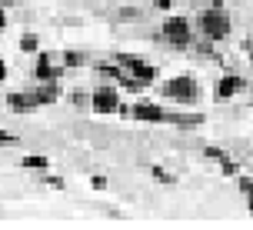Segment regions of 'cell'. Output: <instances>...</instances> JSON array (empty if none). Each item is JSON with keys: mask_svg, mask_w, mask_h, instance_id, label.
Listing matches in <instances>:
<instances>
[{"mask_svg": "<svg viewBox=\"0 0 253 230\" xmlns=\"http://www.w3.org/2000/svg\"><path fill=\"white\" fill-rule=\"evenodd\" d=\"M167 124H177V127H200L203 124V117L197 114H167Z\"/></svg>", "mask_w": 253, "mask_h": 230, "instance_id": "30bf717a", "label": "cell"}, {"mask_svg": "<svg viewBox=\"0 0 253 230\" xmlns=\"http://www.w3.org/2000/svg\"><path fill=\"white\" fill-rule=\"evenodd\" d=\"M220 170H223V177H237V174H240V167L233 164V160H223V164H220Z\"/></svg>", "mask_w": 253, "mask_h": 230, "instance_id": "e0dca14e", "label": "cell"}, {"mask_svg": "<svg viewBox=\"0 0 253 230\" xmlns=\"http://www.w3.org/2000/svg\"><path fill=\"white\" fill-rule=\"evenodd\" d=\"M90 110L93 114H117L120 110V93L117 87H97L90 93Z\"/></svg>", "mask_w": 253, "mask_h": 230, "instance_id": "277c9868", "label": "cell"}, {"mask_svg": "<svg viewBox=\"0 0 253 230\" xmlns=\"http://www.w3.org/2000/svg\"><path fill=\"white\" fill-rule=\"evenodd\" d=\"M84 60L87 57L80 50H63V67H84Z\"/></svg>", "mask_w": 253, "mask_h": 230, "instance_id": "5bb4252c", "label": "cell"}, {"mask_svg": "<svg viewBox=\"0 0 253 230\" xmlns=\"http://www.w3.org/2000/svg\"><path fill=\"white\" fill-rule=\"evenodd\" d=\"M34 93H37L40 103H57V97H60V93H57V87H53V80H50V84H43V87H37Z\"/></svg>", "mask_w": 253, "mask_h": 230, "instance_id": "7c38bea8", "label": "cell"}, {"mask_svg": "<svg viewBox=\"0 0 253 230\" xmlns=\"http://www.w3.org/2000/svg\"><path fill=\"white\" fill-rule=\"evenodd\" d=\"M200 30L207 40H213V44H220L223 37H230V17L220 7H213V10H207L200 17Z\"/></svg>", "mask_w": 253, "mask_h": 230, "instance_id": "6da1fadb", "label": "cell"}, {"mask_svg": "<svg viewBox=\"0 0 253 230\" xmlns=\"http://www.w3.org/2000/svg\"><path fill=\"white\" fill-rule=\"evenodd\" d=\"M133 117H137V120H143V124H160V120H167V114L157 107V103H150V100L137 103V107H133Z\"/></svg>", "mask_w": 253, "mask_h": 230, "instance_id": "ba28073f", "label": "cell"}, {"mask_svg": "<svg viewBox=\"0 0 253 230\" xmlns=\"http://www.w3.org/2000/svg\"><path fill=\"white\" fill-rule=\"evenodd\" d=\"M7 107L17 110V114H30V110H37V107H40V100H37L34 90H30V93H7Z\"/></svg>", "mask_w": 253, "mask_h": 230, "instance_id": "8992f818", "label": "cell"}, {"mask_svg": "<svg viewBox=\"0 0 253 230\" xmlns=\"http://www.w3.org/2000/svg\"><path fill=\"white\" fill-rule=\"evenodd\" d=\"M240 90H247V80H243V77H223V80L216 84V100H230V97H237Z\"/></svg>", "mask_w": 253, "mask_h": 230, "instance_id": "52a82bcc", "label": "cell"}, {"mask_svg": "<svg viewBox=\"0 0 253 230\" xmlns=\"http://www.w3.org/2000/svg\"><path fill=\"white\" fill-rule=\"evenodd\" d=\"M240 190L253 200V177H240Z\"/></svg>", "mask_w": 253, "mask_h": 230, "instance_id": "d6986e66", "label": "cell"}, {"mask_svg": "<svg viewBox=\"0 0 253 230\" xmlns=\"http://www.w3.org/2000/svg\"><path fill=\"white\" fill-rule=\"evenodd\" d=\"M34 77H37V80H43V84H50L53 77H60V67H53V64H50V57H40V60H37V70H34Z\"/></svg>", "mask_w": 253, "mask_h": 230, "instance_id": "9c48e42d", "label": "cell"}, {"mask_svg": "<svg viewBox=\"0 0 253 230\" xmlns=\"http://www.w3.org/2000/svg\"><path fill=\"white\" fill-rule=\"evenodd\" d=\"M117 64L124 67V70H130L143 87H150L153 80H157V67L147 64V60H140V57H133V53H117Z\"/></svg>", "mask_w": 253, "mask_h": 230, "instance_id": "3957f363", "label": "cell"}, {"mask_svg": "<svg viewBox=\"0 0 253 230\" xmlns=\"http://www.w3.org/2000/svg\"><path fill=\"white\" fill-rule=\"evenodd\" d=\"M207 160H220V164H223V160H227V150H220V147H207Z\"/></svg>", "mask_w": 253, "mask_h": 230, "instance_id": "2e32d148", "label": "cell"}, {"mask_svg": "<svg viewBox=\"0 0 253 230\" xmlns=\"http://www.w3.org/2000/svg\"><path fill=\"white\" fill-rule=\"evenodd\" d=\"M164 97L180 100V103H197L200 90H197V80H193V77H173V80L164 84Z\"/></svg>", "mask_w": 253, "mask_h": 230, "instance_id": "7a4b0ae2", "label": "cell"}, {"mask_svg": "<svg viewBox=\"0 0 253 230\" xmlns=\"http://www.w3.org/2000/svg\"><path fill=\"white\" fill-rule=\"evenodd\" d=\"M153 3H157V10H170L173 7V0H153Z\"/></svg>", "mask_w": 253, "mask_h": 230, "instance_id": "44dd1931", "label": "cell"}, {"mask_svg": "<svg viewBox=\"0 0 253 230\" xmlns=\"http://www.w3.org/2000/svg\"><path fill=\"white\" fill-rule=\"evenodd\" d=\"M133 17H137V7H124L120 10V20H133Z\"/></svg>", "mask_w": 253, "mask_h": 230, "instance_id": "ffe728a7", "label": "cell"}, {"mask_svg": "<svg viewBox=\"0 0 253 230\" xmlns=\"http://www.w3.org/2000/svg\"><path fill=\"white\" fill-rule=\"evenodd\" d=\"M0 80H7V67H3V60H0Z\"/></svg>", "mask_w": 253, "mask_h": 230, "instance_id": "cb8c5ba5", "label": "cell"}, {"mask_svg": "<svg viewBox=\"0 0 253 230\" xmlns=\"http://www.w3.org/2000/svg\"><path fill=\"white\" fill-rule=\"evenodd\" d=\"M13 143H17V137L10 130H0V147H13Z\"/></svg>", "mask_w": 253, "mask_h": 230, "instance_id": "ac0fdd59", "label": "cell"}, {"mask_svg": "<svg viewBox=\"0 0 253 230\" xmlns=\"http://www.w3.org/2000/svg\"><path fill=\"white\" fill-rule=\"evenodd\" d=\"M150 174H153V180H157V184H173V177L167 174L164 167H150Z\"/></svg>", "mask_w": 253, "mask_h": 230, "instance_id": "9a60e30c", "label": "cell"}, {"mask_svg": "<svg viewBox=\"0 0 253 230\" xmlns=\"http://www.w3.org/2000/svg\"><path fill=\"white\" fill-rule=\"evenodd\" d=\"M20 50L24 53H37L40 50V37L37 34H24V37H20Z\"/></svg>", "mask_w": 253, "mask_h": 230, "instance_id": "4fadbf2b", "label": "cell"}, {"mask_svg": "<svg viewBox=\"0 0 253 230\" xmlns=\"http://www.w3.org/2000/svg\"><path fill=\"white\" fill-rule=\"evenodd\" d=\"M164 37L173 47H187L190 44V20L187 17H167L164 20Z\"/></svg>", "mask_w": 253, "mask_h": 230, "instance_id": "5b68a950", "label": "cell"}, {"mask_svg": "<svg viewBox=\"0 0 253 230\" xmlns=\"http://www.w3.org/2000/svg\"><path fill=\"white\" fill-rule=\"evenodd\" d=\"M20 164H24L27 170H37V174H43V170H50V160H47V157H40V153H30V157H24Z\"/></svg>", "mask_w": 253, "mask_h": 230, "instance_id": "8fae6325", "label": "cell"}, {"mask_svg": "<svg viewBox=\"0 0 253 230\" xmlns=\"http://www.w3.org/2000/svg\"><path fill=\"white\" fill-rule=\"evenodd\" d=\"M7 27V13H3V3H0V30Z\"/></svg>", "mask_w": 253, "mask_h": 230, "instance_id": "603a6c76", "label": "cell"}, {"mask_svg": "<svg viewBox=\"0 0 253 230\" xmlns=\"http://www.w3.org/2000/svg\"><path fill=\"white\" fill-rule=\"evenodd\" d=\"M47 184H50V187H57V190H63V180L60 177H47Z\"/></svg>", "mask_w": 253, "mask_h": 230, "instance_id": "7402d4cb", "label": "cell"}, {"mask_svg": "<svg viewBox=\"0 0 253 230\" xmlns=\"http://www.w3.org/2000/svg\"><path fill=\"white\" fill-rule=\"evenodd\" d=\"M0 3H10V0H0Z\"/></svg>", "mask_w": 253, "mask_h": 230, "instance_id": "484cf974", "label": "cell"}, {"mask_svg": "<svg viewBox=\"0 0 253 230\" xmlns=\"http://www.w3.org/2000/svg\"><path fill=\"white\" fill-rule=\"evenodd\" d=\"M223 3H237V0H213V7H223Z\"/></svg>", "mask_w": 253, "mask_h": 230, "instance_id": "d4e9b609", "label": "cell"}]
</instances>
